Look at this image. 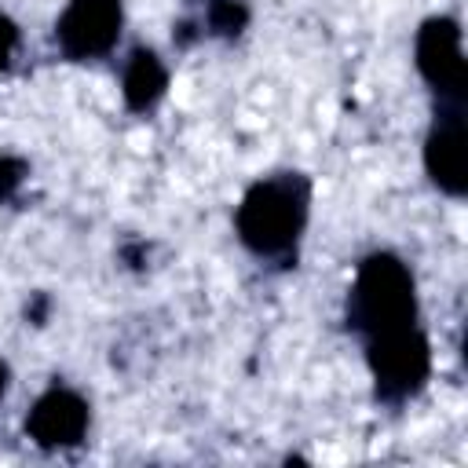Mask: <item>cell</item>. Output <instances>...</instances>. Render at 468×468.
I'll list each match as a JSON object with an SVG mask.
<instances>
[{
  "mask_svg": "<svg viewBox=\"0 0 468 468\" xmlns=\"http://www.w3.org/2000/svg\"><path fill=\"white\" fill-rule=\"evenodd\" d=\"M311 216V183L303 172H274L256 179L238 208L234 234L260 260H289L303 238Z\"/></svg>",
  "mask_w": 468,
  "mask_h": 468,
  "instance_id": "1",
  "label": "cell"
},
{
  "mask_svg": "<svg viewBox=\"0 0 468 468\" xmlns=\"http://www.w3.org/2000/svg\"><path fill=\"white\" fill-rule=\"evenodd\" d=\"M347 325L362 340L417 325V282L395 252H369L358 260L347 292Z\"/></svg>",
  "mask_w": 468,
  "mask_h": 468,
  "instance_id": "2",
  "label": "cell"
},
{
  "mask_svg": "<svg viewBox=\"0 0 468 468\" xmlns=\"http://www.w3.org/2000/svg\"><path fill=\"white\" fill-rule=\"evenodd\" d=\"M366 362L373 373L377 399L388 406H402L431 377V344L417 325H402V329L369 336Z\"/></svg>",
  "mask_w": 468,
  "mask_h": 468,
  "instance_id": "3",
  "label": "cell"
},
{
  "mask_svg": "<svg viewBox=\"0 0 468 468\" xmlns=\"http://www.w3.org/2000/svg\"><path fill=\"white\" fill-rule=\"evenodd\" d=\"M413 62L439 102L468 99V62L461 51V26L450 15H431L413 37Z\"/></svg>",
  "mask_w": 468,
  "mask_h": 468,
  "instance_id": "4",
  "label": "cell"
},
{
  "mask_svg": "<svg viewBox=\"0 0 468 468\" xmlns=\"http://www.w3.org/2000/svg\"><path fill=\"white\" fill-rule=\"evenodd\" d=\"M121 26H124L121 0H69L55 22V44L69 62L106 58L121 40Z\"/></svg>",
  "mask_w": 468,
  "mask_h": 468,
  "instance_id": "5",
  "label": "cell"
},
{
  "mask_svg": "<svg viewBox=\"0 0 468 468\" xmlns=\"http://www.w3.org/2000/svg\"><path fill=\"white\" fill-rule=\"evenodd\" d=\"M424 172L446 197L468 194V132L464 102H439V113L424 139Z\"/></svg>",
  "mask_w": 468,
  "mask_h": 468,
  "instance_id": "6",
  "label": "cell"
},
{
  "mask_svg": "<svg viewBox=\"0 0 468 468\" xmlns=\"http://www.w3.org/2000/svg\"><path fill=\"white\" fill-rule=\"evenodd\" d=\"M91 424V406L80 391L66 384H51L26 413V435L40 450H69L80 446Z\"/></svg>",
  "mask_w": 468,
  "mask_h": 468,
  "instance_id": "7",
  "label": "cell"
},
{
  "mask_svg": "<svg viewBox=\"0 0 468 468\" xmlns=\"http://www.w3.org/2000/svg\"><path fill=\"white\" fill-rule=\"evenodd\" d=\"M168 91V66L154 48H135L121 69V99L132 113L154 110Z\"/></svg>",
  "mask_w": 468,
  "mask_h": 468,
  "instance_id": "8",
  "label": "cell"
},
{
  "mask_svg": "<svg viewBox=\"0 0 468 468\" xmlns=\"http://www.w3.org/2000/svg\"><path fill=\"white\" fill-rule=\"evenodd\" d=\"M205 26L212 37H238L249 26V7L241 0H205Z\"/></svg>",
  "mask_w": 468,
  "mask_h": 468,
  "instance_id": "9",
  "label": "cell"
},
{
  "mask_svg": "<svg viewBox=\"0 0 468 468\" xmlns=\"http://www.w3.org/2000/svg\"><path fill=\"white\" fill-rule=\"evenodd\" d=\"M29 165L15 154H0V201H11L18 194V186L26 183Z\"/></svg>",
  "mask_w": 468,
  "mask_h": 468,
  "instance_id": "10",
  "label": "cell"
},
{
  "mask_svg": "<svg viewBox=\"0 0 468 468\" xmlns=\"http://www.w3.org/2000/svg\"><path fill=\"white\" fill-rule=\"evenodd\" d=\"M15 44H18V26H15V18H11V15H4V11H0V73L7 69L11 55H15Z\"/></svg>",
  "mask_w": 468,
  "mask_h": 468,
  "instance_id": "11",
  "label": "cell"
},
{
  "mask_svg": "<svg viewBox=\"0 0 468 468\" xmlns=\"http://www.w3.org/2000/svg\"><path fill=\"white\" fill-rule=\"evenodd\" d=\"M7 380H11V369H7V362L0 358V399H4V391H7Z\"/></svg>",
  "mask_w": 468,
  "mask_h": 468,
  "instance_id": "12",
  "label": "cell"
}]
</instances>
